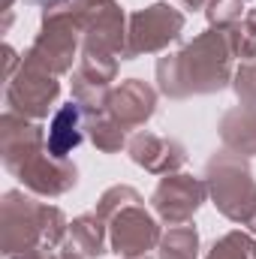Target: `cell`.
Returning <instances> with one entry per match:
<instances>
[{
    "label": "cell",
    "instance_id": "1",
    "mask_svg": "<svg viewBox=\"0 0 256 259\" xmlns=\"http://www.w3.org/2000/svg\"><path fill=\"white\" fill-rule=\"evenodd\" d=\"M232 33L208 30L184 52L169 55L157 64V78L163 94L169 97H190V94H211L229 81V61H232Z\"/></svg>",
    "mask_w": 256,
    "mask_h": 259
},
{
    "label": "cell",
    "instance_id": "2",
    "mask_svg": "<svg viewBox=\"0 0 256 259\" xmlns=\"http://www.w3.org/2000/svg\"><path fill=\"white\" fill-rule=\"evenodd\" d=\"M64 214L55 205L33 202L18 190L3 196V253L15 256L30 247H55L64 235Z\"/></svg>",
    "mask_w": 256,
    "mask_h": 259
},
{
    "label": "cell",
    "instance_id": "3",
    "mask_svg": "<svg viewBox=\"0 0 256 259\" xmlns=\"http://www.w3.org/2000/svg\"><path fill=\"white\" fill-rule=\"evenodd\" d=\"M208 184L214 205L238 223H247L256 232V184L238 154L223 151L208 163Z\"/></svg>",
    "mask_w": 256,
    "mask_h": 259
},
{
    "label": "cell",
    "instance_id": "4",
    "mask_svg": "<svg viewBox=\"0 0 256 259\" xmlns=\"http://www.w3.org/2000/svg\"><path fill=\"white\" fill-rule=\"evenodd\" d=\"M75 42H78V21H75V9H58L52 6L46 12L42 30L36 36V42L30 46V52L24 55V64L36 66L49 75H58L72 66L75 58Z\"/></svg>",
    "mask_w": 256,
    "mask_h": 259
},
{
    "label": "cell",
    "instance_id": "5",
    "mask_svg": "<svg viewBox=\"0 0 256 259\" xmlns=\"http://www.w3.org/2000/svg\"><path fill=\"white\" fill-rule=\"evenodd\" d=\"M184 30V15L172 9L169 3H154L130 18L127 36V61L142 52H160L172 39H178Z\"/></svg>",
    "mask_w": 256,
    "mask_h": 259
},
{
    "label": "cell",
    "instance_id": "6",
    "mask_svg": "<svg viewBox=\"0 0 256 259\" xmlns=\"http://www.w3.org/2000/svg\"><path fill=\"white\" fill-rule=\"evenodd\" d=\"M58 91H61V84L55 81V75L21 64V72L15 78H9V84H6V106H9V112L21 115L27 121H36V118L49 115L52 103L58 100Z\"/></svg>",
    "mask_w": 256,
    "mask_h": 259
},
{
    "label": "cell",
    "instance_id": "7",
    "mask_svg": "<svg viewBox=\"0 0 256 259\" xmlns=\"http://www.w3.org/2000/svg\"><path fill=\"white\" fill-rule=\"evenodd\" d=\"M139 199H133L127 205H121L109 220H112V247L118 256H145L157 241H160V229L154 223V217L139 205Z\"/></svg>",
    "mask_w": 256,
    "mask_h": 259
},
{
    "label": "cell",
    "instance_id": "8",
    "mask_svg": "<svg viewBox=\"0 0 256 259\" xmlns=\"http://www.w3.org/2000/svg\"><path fill=\"white\" fill-rule=\"evenodd\" d=\"M9 172H15L24 187H30L33 193L42 196H61L69 187H75V166H69L64 160H55L46 145L30 151L18 163H12Z\"/></svg>",
    "mask_w": 256,
    "mask_h": 259
},
{
    "label": "cell",
    "instance_id": "9",
    "mask_svg": "<svg viewBox=\"0 0 256 259\" xmlns=\"http://www.w3.org/2000/svg\"><path fill=\"white\" fill-rule=\"evenodd\" d=\"M202 199H205V187H202V181H193L190 175L163 178L160 187L151 196L157 214L169 226H184L193 214H196V208L202 205Z\"/></svg>",
    "mask_w": 256,
    "mask_h": 259
},
{
    "label": "cell",
    "instance_id": "10",
    "mask_svg": "<svg viewBox=\"0 0 256 259\" xmlns=\"http://www.w3.org/2000/svg\"><path fill=\"white\" fill-rule=\"evenodd\" d=\"M154 106H157L154 88H148V84L139 81V78H127L118 91H112V97H109V103H106V112H109L124 130H130V127L145 124V121L154 115Z\"/></svg>",
    "mask_w": 256,
    "mask_h": 259
},
{
    "label": "cell",
    "instance_id": "11",
    "mask_svg": "<svg viewBox=\"0 0 256 259\" xmlns=\"http://www.w3.org/2000/svg\"><path fill=\"white\" fill-rule=\"evenodd\" d=\"M130 157L145 166L148 172H172L178 166H184L187 154L184 148L175 142V139H163V136H154V133H136L130 139Z\"/></svg>",
    "mask_w": 256,
    "mask_h": 259
},
{
    "label": "cell",
    "instance_id": "12",
    "mask_svg": "<svg viewBox=\"0 0 256 259\" xmlns=\"http://www.w3.org/2000/svg\"><path fill=\"white\" fill-rule=\"evenodd\" d=\"M84 109H81V103H66L58 109V115H55V121H52V127L46 133V148H49V154L55 157V160H64L66 154L84 139Z\"/></svg>",
    "mask_w": 256,
    "mask_h": 259
},
{
    "label": "cell",
    "instance_id": "13",
    "mask_svg": "<svg viewBox=\"0 0 256 259\" xmlns=\"http://www.w3.org/2000/svg\"><path fill=\"white\" fill-rule=\"evenodd\" d=\"M220 136L226 142V148L232 154H244V157H253L256 154V109H232L223 124H220Z\"/></svg>",
    "mask_w": 256,
    "mask_h": 259
},
{
    "label": "cell",
    "instance_id": "14",
    "mask_svg": "<svg viewBox=\"0 0 256 259\" xmlns=\"http://www.w3.org/2000/svg\"><path fill=\"white\" fill-rule=\"evenodd\" d=\"M69 244L78 250V253H84V256H100V253H106V247H103V217L94 211V214H81L72 226H69Z\"/></svg>",
    "mask_w": 256,
    "mask_h": 259
},
{
    "label": "cell",
    "instance_id": "15",
    "mask_svg": "<svg viewBox=\"0 0 256 259\" xmlns=\"http://www.w3.org/2000/svg\"><path fill=\"white\" fill-rule=\"evenodd\" d=\"M199 247V235L193 226H172L169 235H163L160 241V259H196Z\"/></svg>",
    "mask_w": 256,
    "mask_h": 259
},
{
    "label": "cell",
    "instance_id": "16",
    "mask_svg": "<svg viewBox=\"0 0 256 259\" xmlns=\"http://www.w3.org/2000/svg\"><path fill=\"white\" fill-rule=\"evenodd\" d=\"M208 259H256V244L253 238H247L241 232H229L226 238H220L211 247Z\"/></svg>",
    "mask_w": 256,
    "mask_h": 259
},
{
    "label": "cell",
    "instance_id": "17",
    "mask_svg": "<svg viewBox=\"0 0 256 259\" xmlns=\"http://www.w3.org/2000/svg\"><path fill=\"white\" fill-rule=\"evenodd\" d=\"M232 49H235V55H241L247 61L256 58V9L232 30Z\"/></svg>",
    "mask_w": 256,
    "mask_h": 259
},
{
    "label": "cell",
    "instance_id": "18",
    "mask_svg": "<svg viewBox=\"0 0 256 259\" xmlns=\"http://www.w3.org/2000/svg\"><path fill=\"white\" fill-rule=\"evenodd\" d=\"M235 91H238V100H241L247 109H256V58L247 61V64L238 69V75H235Z\"/></svg>",
    "mask_w": 256,
    "mask_h": 259
},
{
    "label": "cell",
    "instance_id": "19",
    "mask_svg": "<svg viewBox=\"0 0 256 259\" xmlns=\"http://www.w3.org/2000/svg\"><path fill=\"white\" fill-rule=\"evenodd\" d=\"M208 18H211V24H217V27L235 24V21L241 18V0H211Z\"/></svg>",
    "mask_w": 256,
    "mask_h": 259
},
{
    "label": "cell",
    "instance_id": "20",
    "mask_svg": "<svg viewBox=\"0 0 256 259\" xmlns=\"http://www.w3.org/2000/svg\"><path fill=\"white\" fill-rule=\"evenodd\" d=\"M9 259H58L55 256V250L52 247H46V244H39V247H30V250H21V253H15V256Z\"/></svg>",
    "mask_w": 256,
    "mask_h": 259
},
{
    "label": "cell",
    "instance_id": "21",
    "mask_svg": "<svg viewBox=\"0 0 256 259\" xmlns=\"http://www.w3.org/2000/svg\"><path fill=\"white\" fill-rule=\"evenodd\" d=\"M61 259H88V256H84V253H78L72 244H66V250L61 253Z\"/></svg>",
    "mask_w": 256,
    "mask_h": 259
},
{
    "label": "cell",
    "instance_id": "22",
    "mask_svg": "<svg viewBox=\"0 0 256 259\" xmlns=\"http://www.w3.org/2000/svg\"><path fill=\"white\" fill-rule=\"evenodd\" d=\"M184 3H187V6H190V9H196V6H202V3H205V0H184Z\"/></svg>",
    "mask_w": 256,
    "mask_h": 259
},
{
    "label": "cell",
    "instance_id": "23",
    "mask_svg": "<svg viewBox=\"0 0 256 259\" xmlns=\"http://www.w3.org/2000/svg\"><path fill=\"white\" fill-rule=\"evenodd\" d=\"M130 259H148V256H130Z\"/></svg>",
    "mask_w": 256,
    "mask_h": 259
}]
</instances>
